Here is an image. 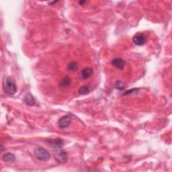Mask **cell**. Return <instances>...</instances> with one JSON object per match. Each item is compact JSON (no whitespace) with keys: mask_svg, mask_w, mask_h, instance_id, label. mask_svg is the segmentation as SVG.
<instances>
[{"mask_svg":"<svg viewBox=\"0 0 172 172\" xmlns=\"http://www.w3.org/2000/svg\"><path fill=\"white\" fill-rule=\"evenodd\" d=\"M3 88L6 94L8 95H14L16 91L17 88L14 81L10 77H5L3 80Z\"/></svg>","mask_w":172,"mask_h":172,"instance_id":"6da1fadb","label":"cell"},{"mask_svg":"<svg viewBox=\"0 0 172 172\" xmlns=\"http://www.w3.org/2000/svg\"><path fill=\"white\" fill-rule=\"evenodd\" d=\"M34 153L36 159L40 161H47L51 159L50 153L42 147L36 148L34 151Z\"/></svg>","mask_w":172,"mask_h":172,"instance_id":"7a4b0ae2","label":"cell"},{"mask_svg":"<svg viewBox=\"0 0 172 172\" xmlns=\"http://www.w3.org/2000/svg\"><path fill=\"white\" fill-rule=\"evenodd\" d=\"M55 159L58 163H64L68 160V155L67 152L63 150H59L56 152Z\"/></svg>","mask_w":172,"mask_h":172,"instance_id":"3957f363","label":"cell"},{"mask_svg":"<svg viewBox=\"0 0 172 172\" xmlns=\"http://www.w3.org/2000/svg\"><path fill=\"white\" fill-rule=\"evenodd\" d=\"M147 41V38L143 34H135L133 38V42L137 46H143L145 44Z\"/></svg>","mask_w":172,"mask_h":172,"instance_id":"277c9868","label":"cell"},{"mask_svg":"<svg viewBox=\"0 0 172 172\" xmlns=\"http://www.w3.org/2000/svg\"><path fill=\"white\" fill-rule=\"evenodd\" d=\"M71 121V117L69 116L68 115L63 116H62L60 119H59L58 122L59 127L61 129L67 128L70 125Z\"/></svg>","mask_w":172,"mask_h":172,"instance_id":"5b68a950","label":"cell"},{"mask_svg":"<svg viewBox=\"0 0 172 172\" xmlns=\"http://www.w3.org/2000/svg\"><path fill=\"white\" fill-rule=\"evenodd\" d=\"M111 63L114 67L119 69V70H122L125 67L126 61L124 60V59L117 57V58H114L112 59Z\"/></svg>","mask_w":172,"mask_h":172,"instance_id":"8992f818","label":"cell"},{"mask_svg":"<svg viewBox=\"0 0 172 172\" xmlns=\"http://www.w3.org/2000/svg\"><path fill=\"white\" fill-rule=\"evenodd\" d=\"M92 74H93V69L91 67H85L81 70L80 76L83 79H88L91 77Z\"/></svg>","mask_w":172,"mask_h":172,"instance_id":"52a82bcc","label":"cell"},{"mask_svg":"<svg viewBox=\"0 0 172 172\" xmlns=\"http://www.w3.org/2000/svg\"><path fill=\"white\" fill-rule=\"evenodd\" d=\"M71 84V79L68 77H65L61 79V81H59V87L62 89H67Z\"/></svg>","mask_w":172,"mask_h":172,"instance_id":"ba28073f","label":"cell"},{"mask_svg":"<svg viewBox=\"0 0 172 172\" xmlns=\"http://www.w3.org/2000/svg\"><path fill=\"white\" fill-rule=\"evenodd\" d=\"M24 102H25L26 104H27L29 106H33L36 104L35 99L30 93H28L25 95Z\"/></svg>","mask_w":172,"mask_h":172,"instance_id":"9c48e42d","label":"cell"},{"mask_svg":"<svg viewBox=\"0 0 172 172\" xmlns=\"http://www.w3.org/2000/svg\"><path fill=\"white\" fill-rule=\"evenodd\" d=\"M48 143L50 144L52 147L55 148H61L63 145V141L61 138H56V139L48 141Z\"/></svg>","mask_w":172,"mask_h":172,"instance_id":"30bf717a","label":"cell"},{"mask_svg":"<svg viewBox=\"0 0 172 172\" xmlns=\"http://www.w3.org/2000/svg\"><path fill=\"white\" fill-rule=\"evenodd\" d=\"M2 159L5 162H14L16 160V157L14 154L11 153H6L3 155Z\"/></svg>","mask_w":172,"mask_h":172,"instance_id":"8fae6325","label":"cell"},{"mask_svg":"<svg viewBox=\"0 0 172 172\" xmlns=\"http://www.w3.org/2000/svg\"><path fill=\"white\" fill-rule=\"evenodd\" d=\"M78 69V64L77 62L71 61L67 65V70L69 71H76Z\"/></svg>","mask_w":172,"mask_h":172,"instance_id":"7c38bea8","label":"cell"},{"mask_svg":"<svg viewBox=\"0 0 172 172\" xmlns=\"http://www.w3.org/2000/svg\"><path fill=\"white\" fill-rule=\"evenodd\" d=\"M90 90L88 86L86 85H83L81 87H80L79 88L78 90V92L79 94L80 95H87L89 93H90Z\"/></svg>","mask_w":172,"mask_h":172,"instance_id":"4fadbf2b","label":"cell"},{"mask_svg":"<svg viewBox=\"0 0 172 172\" xmlns=\"http://www.w3.org/2000/svg\"><path fill=\"white\" fill-rule=\"evenodd\" d=\"M115 88L118 90H122L124 89V84L121 81H117L115 84Z\"/></svg>","mask_w":172,"mask_h":172,"instance_id":"5bb4252c","label":"cell"},{"mask_svg":"<svg viewBox=\"0 0 172 172\" xmlns=\"http://www.w3.org/2000/svg\"><path fill=\"white\" fill-rule=\"evenodd\" d=\"M137 89H133V90H128V91H126L123 94L124 95H128L129 94H131V93H133L134 91H137Z\"/></svg>","mask_w":172,"mask_h":172,"instance_id":"9a60e30c","label":"cell"},{"mask_svg":"<svg viewBox=\"0 0 172 172\" xmlns=\"http://www.w3.org/2000/svg\"><path fill=\"white\" fill-rule=\"evenodd\" d=\"M85 3H86V2H85V1H79V2H78V4H79V5H84V4H85Z\"/></svg>","mask_w":172,"mask_h":172,"instance_id":"2e32d148","label":"cell"}]
</instances>
